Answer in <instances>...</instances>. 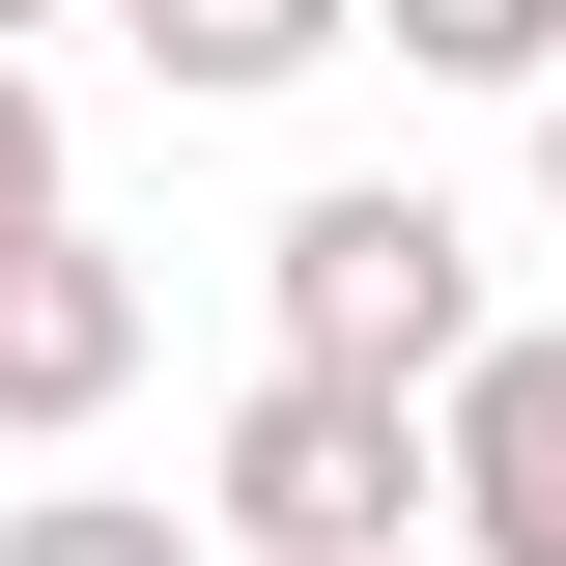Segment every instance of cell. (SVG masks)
Wrapping results in <instances>:
<instances>
[{
    "mask_svg": "<svg viewBox=\"0 0 566 566\" xmlns=\"http://www.w3.org/2000/svg\"><path fill=\"white\" fill-rule=\"evenodd\" d=\"M114 29H142V85H199V114H255V85H312V57H340L368 0H114Z\"/></svg>",
    "mask_w": 566,
    "mask_h": 566,
    "instance_id": "obj_5",
    "label": "cell"
},
{
    "mask_svg": "<svg viewBox=\"0 0 566 566\" xmlns=\"http://www.w3.org/2000/svg\"><path fill=\"white\" fill-rule=\"evenodd\" d=\"M424 566H566V340H482L424 397Z\"/></svg>",
    "mask_w": 566,
    "mask_h": 566,
    "instance_id": "obj_3",
    "label": "cell"
},
{
    "mask_svg": "<svg viewBox=\"0 0 566 566\" xmlns=\"http://www.w3.org/2000/svg\"><path fill=\"white\" fill-rule=\"evenodd\" d=\"M0 566H199V510H170V482H29Z\"/></svg>",
    "mask_w": 566,
    "mask_h": 566,
    "instance_id": "obj_7",
    "label": "cell"
},
{
    "mask_svg": "<svg viewBox=\"0 0 566 566\" xmlns=\"http://www.w3.org/2000/svg\"><path fill=\"white\" fill-rule=\"evenodd\" d=\"M255 283H283V368H340V397H453V368L510 340L482 312V227L424 199V170H312Z\"/></svg>",
    "mask_w": 566,
    "mask_h": 566,
    "instance_id": "obj_1",
    "label": "cell"
},
{
    "mask_svg": "<svg viewBox=\"0 0 566 566\" xmlns=\"http://www.w3.org/2000/svg\"><path fill=\"white\" fill-rule=\"evenodd\" d=\"M114 397H142V255L114 227H29V255H0V424L57 453V424H114Z\"/></svg>",
    "mask_w": 566,
    "mask_h": 566,
    "instance_id": "obj_4",
    "label": "cell"
},
{
    "mask_svg": "<svg viewBox=\"0 0 566 566\" xmlns=\"http://www.w3.org/2000/svg\"><path fill=\"white\" fill-rule=\"evenodd\" d=\"M368 29H397L424 85H510V114H538V85H566V0H368Z\"/></svg>",
    "mask_w": 566,
    "mask_h": 566,
    "instance_id": "obj_6",
    "label": "cell"
},
{
    "mask_svg": "<svg viewBox=\"0 0 566 566\" xmlns=\"http://www.w3.org/2000/svg\"><path fill=\"white\" fill-rule=\"evenodd\" d=\"M199 566H424V397L255 368L199 424Z\"/></svg>",
    "mask_w": 566,
    "mask_h": 566,
    "instance_id": "obj_2",
    "label": "cell"
},
{
    "mask_svg": "<svg viewBox=\"0 0 566 566\" xmlns=\"http://www.w3.org/2000/svg\"><path fill=\"white\" fill-rule=\"evenodd\" d=\"M538 227H566V85H538Z\"/></svg>",
    "mask_w": 566,
    "mask_h": 566,
    "instance_id": "obj_9",
    "label": "cell"
},
{
    "mask_svg": "<svg viewBox=\"0 0 566 566\" xmlns=\"http://www.w3.org/2000/svg\"><path fill=\"white\" fill-rule=\"evenodd\" d=\"M29 227H85V199H57V85L0 57V255H29Z\"/></svg>",
    "mask_w": 566,
    "mask_h": 566,
    "instance_id": "obj_8",
    "label": "cell"
},
{
    "mask_svg": "<svg viewBox=\"0 0 566 566\" xmlns=\"http://www.w3.org/2000/svg\"><path fill=\"white\" fill-rule=\"evenodd\" d=\"M29 29H57V0H0V57H29Z\"/></svg>",
    "mask_w": 566,
    "mask_h": 566,
    "instance_id": "obj_10",
    "label": "cell"
}]
</instances>
